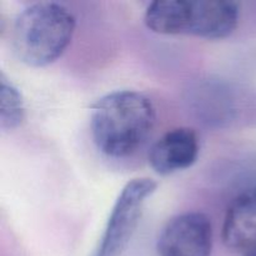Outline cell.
Segmentation results:
<instances>
[{"label":"cell","mask_w":256,"mask_h":256,"mask_svg":"<svg viewBox=\"0 0 256 256\" xmlns=\"http://www.w3.org/2000/svg\"><path fill=\"white\" fill-rule=\"evenodd\" d=\"M156 124L152 100L135 90L109 92L92 105L90 129L100 152L122 159L148 142Z\"/></svg>","instance_id":"1"},{"label":"cell","mask_w":256,"mask_h":256,"mask_svg":"<svg viewBox=\"0 0 256 256\" xmlns=\"http://www.w3.org/2000/svg\"><path fill=\"white\" fill-rule=\"evenodd\" d=\"M76 26L74 14L65 5L39 2L25 8L12 25L15 56L32 68L56 62L72 42Z\"/></svg>","instance_id":"2"},{"label":"cell","mask_w":256,"mask_h":256,"mask_svg":"<svg viewBox=\"0 0 256 256\" xmlns=\"http://www.w3.org/2000/svg\"><path fill=\"white\" fill-rule=\"evenodd\" d=\"M239 20L240 5L228 0H156L144 14L145 25L152 32L208 40L230 36Z\"/></svg>","instance_id":"3"},{"label":"cell","mask_w":256,"mask_h":256,"mask_svg":"<svg viewBox=\"0 0 256 256\" xmlns=\"http://www.w3.org/2000/svg\"><path fill=\"white\" fill-rule=\"evenodd\" d=\"M192 114L208 126L229 129L256 125V92L226 79H202L188 90Z\"/></svg>","instance_id":"4"},{"label":"cell","mask_w":256,"mask_h":256,"mask_svg":"<svg viewBox=\"0 0 256 256\" xmlns=\"http://www.w3.org/2000/svg\"><path fill=\"white\" fill-rule=\"evenodd\" d=\"M158 182L136 178L125 184L114 202L99 242L90 256H122L136 232L148 199L156 192Z\"/></svg>","instance_id":"5"},{"label":"cell","mask_w":256,"mask_h":256,"mask_svg":"<svg viewBox=\"0 0 256 256\" xmlns=\"http://www.w3.org/2000/svg\"><path fill=\"white\" fill-rule=\"evenodd\" d=\"M214 230L204 212H189L172 218L158 238V256H210Z\"/></svg>","instance_id":"6"},{"label":"cell","mask_w":256,"mask_h":256,"mask_svg":"<svg viewBox=\"0 0 256 256\" xmlns=\"http://www.w3.org/2000/svg\"><path fill=\"white\" fill-rule=\"evenodd\" d=\"M200 154L199 135L188 126L164 132L149 152V165L158 175L166 176L182 172L196 162Z\"/></svg>","instance_id":"7"},{"label":"cell","mask_w":256,"mask_h":256,"mask_svg":"<svg viewBox=\"0 0 256 256\" xmlns=\"http://www.w3.org/2000/svg\"><path fill=\"white\" fill-rule=\"evenodd\" d=\"M225 182L230 192L228 209L256 219V150L235 159L228 169Z\"/></svg>","instance_id":"8"},{"label":"cell","mask_w":256,"mask_h":256,"mask_svg":"<svg viewBox=\"0 0 256 256\" xmlns=\"http://www.w3.org/2000/svg\"><path fill=\"white\" fill-rule=\"evenodd\" d=\"M222 236L228 249L242 256H256V219L226 209Z\"/></svg>","instance_id":"9"},{"label":"cell","mask_w":256,"mask_h":256,"mask_svg":"<svg viewBox=\"0 0 256 256\" xmlns=\"http://www.w3.org/2000/svg\"><path fill=\"white\" fill-rule=\"evenodd\" d=\"M25 119V105L22 92L5 78L0 75V126L4 132L14 130Z\"/></svg>","instance_id":"10"}]
</instances>
